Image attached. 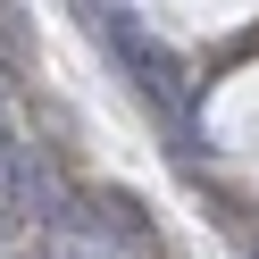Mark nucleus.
<instances>
[{"label": "nucleus", "mask_w": 259, "mask_h": 259, "mask_svg": "<svg viewBox=\"0 0 259 259\" xmlns=\"http://www.w3.org/2000/svg\"><path fill=\"white\" fill-rule=\"evenodd\" d=\"M92 25L117 42V59L142 75V92H151V101H176V92H184V67H176V51H167L159 34H142V25H134V9H92Z\"/></svg>", "instance_id": "1"}, {"label": "nucleus", "mask_w": 259, "mask_h": 259, "mask_svg": "<svg viewBox=\"0 0 259 259\" xmlns=\"http://www.w3.org/2000/svg\"><path fill=\"white\" fill-rule=\"evenodd\" d=\"M59 176H51V159L42 151H17L9 142V226H51L59 218Z\"/></svg>", "instance_id": "2"}, {"label": "nucleus", "mask_w": 259, "mask_h": 259, "mask_svg": "<svg viewBox=\"0 0 259 259\" xmlns=\"http://www.w3.org/2000/svg\"><path fill=\"white\" fill-rule=\"evenodd\" d=\"M42 242H51V259H134L125 234H109V226L84 218V209H59V218L42 226Z\"/></svg>", "instance_id": "3"}]
</instances>
